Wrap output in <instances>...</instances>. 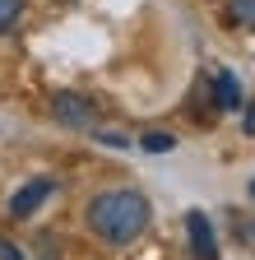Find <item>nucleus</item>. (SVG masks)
<instances>
[{"mask_svg": "<svg viewBox=\"0 0 255 260\" xmlns=\"http://www.w3.org/2000/svg\"><path fill=\"white\" fill-rule=\"evenodd\" d=\"M241 103H246L241 79H237L232 70H218V75H213V107H218V112H237Z\"/></svg>", "mask_w": 255, "mask_h": 260, "instance_id": "nucleus-5", "label": "nucleus"}, {"mask_svg": "<svg viewBox=\"0 0 255 260\" xmlns=\"http://www.w3.org/2000/svg\"><path fill=\"white\" fill-rule=\"evenodd\" d=\"M88 228H93V237H102L107 246H130L135 237L149 233V223H153V205H149V195L135 190V186H112V190H98L88 200Z\"/></svg>", "mask_w": 255, "mask_h": 260, "instance_id": "nucleus-1", "label": "nucleus"}, {"mask_svg": "<svg viewBox=\"0 0 255 260\" xmlns=\"http://www.w3.org/2000/svg\"><path fill=\"white\" fill-rule=\"evenodd\" d=\"M98 140H102V144H116V149H125V144H130L125 135H116V130H98Z\"/></svg>", "mask_w": 255, "mask_h": 260, "instance_id": "nucleus-10", "label": "nucleus"}, {"mask_svg": "<svg viewBox=\"0 0 255 260\" xmlns=\"http://www.w3.org/2000/svg\"><path fill=\"white\" fill-rule=\"evenodd\" d=\"M0 260H23V251H19L14 242H5V237H0Z\"/></svg>", "mask_w": 255, "mask_h": 260, "instance_id": "nucleus-11", "label": "nucleus"}, {"mask_svg": "<svg viewBox=\"0 0 255 260\" xmlns=\"http://www.w3.org/2000/svg\"><path fill=\"white\" fill-rule=\"evenodd\" d=\"M51 116L65 130H93L98 125V103L84 98V93H56L51 98Z\"/></svg>", "mask_w": 255, "mask_h": 260, "instance_id": "nucleus-2", "label": "nucleus"}, {"mask_svg": "<svg viewBox=\"0 0 255 260\" xmlns=\"http://www.w3.org/2000/svg\"><path fill=\"white\" fill-rule=\"evenodd\" d=\"M23 14V0H0V32H10Z\"/></svg>", "mask_w": 255, "mask_h": 260, "instance_id": "nucleus-9", "label": "nucleus"}, {"mask_svg": "<svg viewBox=\"0 0 255 260\" xmlns=\"http://www.w3.org/2000/svg\"><path fill=\"white\" fill-rule=\"evenodd\" d=\"M139 149H144V153H172V149H176V135H167V130H144Z\"/></svg>", "mask_w": 255, "mask_h": 260, "instance_id": "nucleus-6", "label": "nucleus"}, {"mask_svg": "<svg viewBox=\"0 0 255 260\" xmlns=\"http://www.w3.org/2000/svg\"><path fill=\"white\" fill-rule=\"evenodd\" d=\"M186 237H190V255L195 260H218V237H213V223L204 218V209L186 214Z\"/></svg>", "mask_w": 255, "mask_h": 260, "instance_id": "nucleus-4", "label": "nucleus"}, {"mask_svg": "<svg viewBox=\"0 0 255 260\" xmlns=\"http://www.w3.org/2000/svg\"><path fill=\"white\" fill-rule=\"evenodd\" d=\"M228 19L237 28H255V0H228Z\"/></svg>", "mask_w": 255, "mask_h": 260, "instance_id": "nucleus-8", "label": "nucleus"}, {"mask_svg": "<svg viewBox=\"0 0 255 260\" xmlns=\"http://www.w3.org/2000/svg\"><path fill=\"white\" fill-rule=\"evenodd\" d=\"M246 107V135H255V103H241Z\"/></svg>", "mask_w": 255, "mask_h": 260, "instance_id": "nucleus-12", "label": "nucleus"}, {"mask_svg": "<svg viewBox=\"0 0 255 260\" xmlns=\"http://www.w3.org/2000/svg\"><path fill=\"white\" fill-rule=\"evenodd\" d=\"M232 237H237L241 246H250V251H255V214H241V209L232 214Z\"/></svg>", "mask_w": 255, "mask_h": 260, "instance_id": "nucleus-7", "label": "nucleus"}, {"mask_svg": "<svg viewBox=\"0 0 255 260\" xmlns=\"http://www.w3.org/2000/svg\"><path fill=\"white\" fill-rule=\"evenodd\" d=\"M246 190H250V200H255V177H250V186H246Z\"/></svg>", "mask_w": 255, "mask_h": 260, "instance_id": "nucleus-13", "label": "nucleus"}, {"mask_svg": "<svg viewBox=\"0 0 255 260\" xmlns=\"http://www.w3.org/2000/svg\"><path fill=\"white\" fill-rule=\"evenodd\" d=\"M56 195V181L51 177H33V181H23L14 195H10V218H33L47 200Z\"/></svg>", "mask_w": 255, "mask_h": 260, "instance_id": "nucleus-3", "label": "nucleus"}]
</instances>
